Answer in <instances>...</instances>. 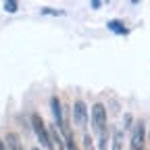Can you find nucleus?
Here are the masks:
<instances>
[{"label":"nucleus","instance_id":"1","mask_svg":"<svg viewBox=\"0 0 150 150\" xmlns=\"http://www.w3.org/2000/svg\"><path fill=\"white\" fill-rule=\"evenodd\" d=\"M31 127H33V134H35L38 142H40V146L46 148V150H54V146L50 142V136H48V125L44 123V119L38 115V112L31 115Z\"/></svg>","mask_w":150,"mask_h":150},{"label":"nucleus","instance_id":"2","mask_svg":"<svg viewBox=\"0 0 150 150\" xmlns=\"http://www.w3.org/2000/svg\"><path fill=\"white\" fill-rule=\"evenodd\" d=\"M90 121H92V127H94L96 134H100L102 129L108 127V125H106V121H108V110H106V106H104L102 102H96V104L92 106V110H90Z\"/></svg>","mask_w":150,"mask_h":150},{"label":"nucleus","instance_id":"3","mask_svg":"<svg viewBox=\"0 0 150 150\" xmlns=\"http://www.w3.org/2000/svg\"><path fill=\"white\" fill-rule=\"evenodd\" d=\"M90 108H88V104H86V100H81V98H77L73 102V106H71V117H73V123L77 125V127H86L88 125V121H90V112H88Z\"/></svg>","mask_w":150,"mask_h":150},{"label":"nucleus","instance_id":"4","mask_svg":"<svg viewBox=\"0 0 150 150\" xmlns=\"http://www.w3.org/2000/svg\"><path fill=\"white\" fill-rule=\"evenodd\" d=\"M144 140H146V125L144 121H138L131 129V150H144Z\"/></svg>","mask_w":150,"mask_h":150},{"label":"nucleus","instance_id":"5","mask_svg":"<svg viewBox=\"0 0 150 150\" xmlns=\"http://www.w3.org/2000/svg\"><path fill=\"white\" fill-rule=\"evenodd\" d=\"M50 108H52V117H54V125L59 127L61 134H67V129H65V121H63V106H61V100L52 96L50 98Z\"/></svg>","mask_w":150,"mask_h":150},{"label":"nucleus","instance_id":"6","mask_svg":"<svg viewBox=\"0 0 150 150\" xmlns=\"http://www.w3.org/2000/svg\"><path fill=\"white\" fill-rule=\"evenodd\" d=\"M4 144H6V150H25L23 144H21V140H19V136L13 134V131H11V134H6Z\"/></svg>","mask_w":150,"mask_h":150},{"label":"nucleus","instance_id":"7","mask_svg":"<svg viewBox=\"0 0 150 150\" xmlns=\"http://www.w3.org/2000/svg\"><path fill=\"white\" fill-rule=\"evenodd\" d=\"M110 148L112 150H123V129H115L110 134Z\"/></svg>","mask_w":150,"mask_h":150},{"label":"nucleus","instance_id":"8","mask_svg":"<svg viewBox=\"0 0 150 150\" xmlns=\"http://www.w3.org/2000/svg\"><path fill=\"white\" fill-rule=\"evenodd\" d=\"M108 140H110V131H108V127H106V129H102L100 134H98L96 148H98V150H106V148H108Z\"/></svg>","mask_w":150,"mask_h":150},{"label":"nucleus","instance_id":"9","mask_svg":"<svg viewBox=\"0 0 150 150\" xmlns=\"http://www.w3.org/2000/svg\"><path fill=\"white\" fill-rule=\"evenodd\" d=\"M81 146H83V150H96V146H94V140H92L90 134H83V138H81Z\"/></svg>","mask_w":150,"mask_h":150},{"label":"nucleus","instance_id":"10","mask_svg":"<svg viewBox=\"0 0 150 150\" xmlns=\"http://www.w3.org/2000/svg\"><path fill=\"white\" fill-rule=\"evenodd\" d=\"M108 27H110V31H115V33H127V29L123 27L121 21H108Z\"/></svg>","mask_w":150,"mask_h":150},{"label":"nucleus","instance_id":"11","mask_svg":"<svg viewBox=\"0 0 150 150\" xmlns=\"http://www.w3.org/2000/svg\"><path fill=\"white\" fill-rule=\"evenodd\" d=\"M129 129H134V117L129 112H125L123 115V131H129Z\"/></svg>","mask_w":150,"mask_h":150},{"label":"nucleus","instance_id":"12","mask_svg":"<svg viewBox=\"0 0 150 150\" xmlns=\"http://www.w3.org/2000/svg\"><path fill=\"white\" fill-rule=\"evenodd\" d=\"M4 11L6 13H17L19 11V4L15 2V0H6V2H4Z\"/></svg>","mask_w":150,"mask_h":150},{"label":"nucleus","instance_id":"13","mask_svg":"<svg viewBox=\"0 0 150 150\" xmlns=\"http://www.w3.org/2000/svg\"><path fill=\"white\" fill-rule=\"evenodd\" d=\"M0 150H6V144H4L2 140H0Z\"/></svg>","mask_w":150,"mask_h":150},{"label":"nucleus","instance_id":"14","mask_svg":"<svg viewBox=\"0 0 150 150\" xmlns=\"http://www.w3.org/2000/svg\"><path fill=\"white\" fill-rule=\"evenodd\" d=\"M31 150H42V148H38V146H33V148H31Z\"/></svg>","mask_w":150,"mask_h":150}]
</instances>
